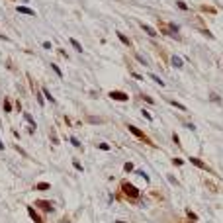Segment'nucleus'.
<instances>
[{
  "mask_svg": "<svg viewBox=\"0 0 223 223\" xmlns=\"http://www.w3.org/2000/svg\"><path fill=\"white\" fill-rule=\"evenodd\" d=\"M170 163L174 164V166H184V158H180V157H172V158H170Z\"/></svg>",
  "mask_w": 223,
  "mask_h": 223,
  "instance_id": "obj_23",
  "label": "nucleus"
},
{
  "mask_svg": "<svg viewBox=\"0 0 223 223\" xmlns=\"http://www.w3.org/2000/svg\"><path fill=\"white\" fill-rule=\"evenodd\" d=\"M210 100L215 102V104H221V98H219V94H215V92H210Z\"/></svg>",
  "mask_w": 223,
  "mask_h": 223,
  "instance_id": "obj_29",
  "label": "nucleus"
},
{
  "mask_svg": "<svg viewBox=\"0 0 223 223\" xmlns=\"http://www.w3.org/2000/svg\"><path fill=\"white\" fill-rule=\"evenodd\" d=\"M200 10H202V12H205V14H213V16L217 14V8H213V6H208V4L200 6Z\"/></svg>",
  "mask_w": 223,
  "mask_h": 223,
  "instance_id": "obj_16",
  "label": "nucleus"
},
{
  "mask_svg": "<svg viewBox=\"0 0 223 223\" xmlns=\"http://www.w3.org/2000/svg\"><path fill=\"white\" fill-rule=\"evenodd\" d=\"M190 223H196V221H190Z\"/></svg>",
  "mask_w": 223,
  "mask_h": 223,
  "instance_id": "obj_45",
  "label": "nucleus"
},
{
  "mask_svg": "<svg viewBox=\"0 0 223 223\" xmlns=\"http://www.w3.org/2000/svg\"><path fill=\"white\" fill-rule=\"evenodd\" d=\"M116 35H118V39L121 41V43H123L125 47H131V45H133V43H131V39H129V37H127L125 33H121V32H119V29H118V32H116Z\"/></svg>",
  "mask_w": 223,
  "mask_h": 223,
  "instance_id": "obj_9",
  "label": "nucleus"
},
{
  "mask_svg": "<svg viewBox=\"0 0 223 223\" xmlns=\"http://www.w3.org/2000/svg\"><path fill=\"white\" fill-rule=\"evenodd\" d=\"M119 188H121L123 200H127L129 203H135L139 200V190L129 182V180H121V182H119Z\"/></svg>",
  "mask_w": 223,
  "mask_h": 223,
  "instance_id": "obj_1",
  "label": "nucleus"
},
{
  "mask_svg": "<svg viewBox=\"0 0 223 223\" xmlns=\"http://www.w3.org/2000/svg\"><path fill=\"white\" fill-rule=\"evenodd\" d=\"M137 174H139V176H143L145 180H147V182H151V178L147 176V172H143V170H137Z\"/></svg>",
  "mask_w": 223,
  "mask_h": 223,
  "instance_id": "obj_37",
  "label": "nucleus"
},
{
  "mask_svg": "<svg viewBox=\"0 0 223 223\" xmlns=\"http://www.w3.org/2000/svg\"><path fill=\"white\" fill-rule=\"evenodd\" d=\"M20 14H27V16H35V10H32V8H27V6H18L16 8Z\"/></svg>",
  "mask_w": 223,
  "mask_h": 223,
  "instance_id": "obj_14",
  "label": "nucleus"
},
{
  "mask_svg": "<svg viewBox=\"0 0 223 223\" xmlns=\"http://www.w3.org/2000/svg\"><path fill=\"white\" fill-rule=\"evenodd\" d=\"M69 221H71V217H69V215H65V217H63V223H69Z\"/></svg>",
  "mask_w": 223,
  "mask_h": 223,
  "instance_id": "obj_43",
  "label": "nucleus"
},
{
  "mask_svg": "<svg viewBox=\"0 0 223 223\" xmlns=\"http://www.w3.org/2000/svg\"><path fill=\"white\" fill-rule=\"evenodd\" d=\"M186 127H188V129H192V131H196V125H194V123H190V121L186 123Z\"/></svg>",
  "mask_w": 223,
  "mask_h": 223,
  "instance_id": "obj_41",
  "label": "nucleus"
},
{
  "mask_svg": "<svg viewBox=\"0 0 223 223\" xmlns=\"http://www.w3.org/2000/svg\"><path fill=\"white\" fill-rule=\"evenodd\" d=\"M166 104H170V106H174V108H176V110L188 112V108H186V106H184V104H180V102H176V100H168V102H166Z\"/></svg>",
  "mask_w": 223,
  "mask_h": 223,
  "instance_id": "obj_15",
  "label": "nucleus"
},
{
  "mask_svg": "<svg viewBox=\"0 0 223 223\" xmlns=\"http://www.w3.org/2000/svg\"><path fill=\"white\" fill-rule=\"evenodd\" d=\"M72 166H74V168H76V170H79V172H82V170H84V166H82V164H80L79 161H76V158L72 161Z\"/></svg>",
  "mask_w": 223,
  "mask_h": 223,
  "instance_id": "obj_34",
  "label": "nucleus"
},
{
  "mask_svg": "<svg viewBox=\"0 0 223 223\" xmlns=\"http://www.w3.org/2000/svg\"><path fill=\"white\" fill-rule=\"evenodd\" d=\"M188 161H190V164H194V166H198L200 170H205V172H213V168H211V166H208V164L203 163V161H200L198 157H188Z\"/></svg>",
  "mask_w": 223,
  "mask_h": 223,
  "instance_id": "obj_5",
  "label": "nucleus"
},
{
  "mask_svg": "<svg viewBox=\"0 0 223 223\" xmlns=\"http://www.w3.org/2000/svg\"><path fill=\"white\" fill-rule=\"evenodd\" d=\"M51 69H53L55 72H57V76H59V79H63V72H61V69L57 67V63H51Z\"/></svg>",
  "mask_w": 223,
  "mask_h": 223,
  "instance_id": "obj_32",
  "label": "nucleus"
},
{
  "mask_svg": "<svg viewBox=\"0 0 223 223\" xmlns=\"http://www.w3.org/2000/svg\"><path fill=\"white\" fill-rule=\"evenodd\" d=\"M33 92H35V96H37V102H39V106L43 108V106H45V96H43V94H41V92L37 90V88H35Z\"/></svg>",
  "mask_w": 223,
  "mask_h": 223,
  "instance_id": "obj_21",
  "label": "nucleus"
},
{
  "mask_svg": "<svg viewBox=\"0 0 223 223\" xmlns=\"http://www.w3.org/2000/svg\"><path fill=\"white\" fill-rule=\"evenodd\" d=\"M69 43L72 45V49L79 53V55H82V53H84V47H82V45L79 43V39H72V37H71V39H69Z\"/></svg>",
  "mask_w": 223,
  "mask_h": 223,
  "instance_id": "obj_10",
  "label": "nucleus"
},
{
  "mask_svg": "<svg viewBox=\"0 0 223 223\" xmlns=\"http://www.w3.org/2000/svg\"><path fill=\"white\" fill-rule=\"evenodd\" d=\"M12 104H14V102L6 96V98H4V112H6V114H10V112L14 110V106H12Z\"/></svg>",
  "mask_w": 223,
  "mask_h": 223,
  "instance_id": "obj_17",
  "label": "nucleus"
},
{
  "mask_svg": "<svg viewBox=\"0 0 223 223\" xmlns=\"http://www.w3.org/2000/svg\"><path fill=\"white\" fill-rule=\"evenodd\" d=\"M98 149L100 151H110V145L108 143H98Z\"/></svg>",
  "mask_w": 223,
  "mask_h": 223,
  "instance_id": "obj_35",
  "label": "nucleus"
},
{
  "mask_svg": "<svg viewBox=\"0 0 223 223\" xmlns=\"http://www.w3.org/2000/svg\"><path fill=\"white\" fill-rule=\"evenodd\" d=\"M26 211L29 213V217H32V219H33L35 223H45V221H43V217L39 215V211L35 210L33 205H26Z\"/></svg>",
  "mask_w": 223,
  "mask_h": 223,
  "instance_id": "obj_6",
  "label": "nucleus"
},
{
  "mask_svg": "<svg viewBox=\"0 0 223 223\" xmlns=\"http://www.w3.org/2000/svg\"><path fill=\"white\" fill-rule=\"evenodd\" d=\"M41 92H43V96H45V98L49 100L51 104H57V100L53 98V94H51V92H49V88H45V86H41Z\"/></svg>",
  "mask_w": 223,
  "mask_h": 223,
  "instance_id": "obj_12",
  "label": "nucleus"
},
{
  "mask_svg": "<svg viewBox=\"0 0 223 223\" xmlns=\"http://www.w3.org/2000/svg\"><path fill=\"white\" fill-rule=\"evenodd\" d=\"M59 55L63 57V59H69V55H67V51H65V49H59Z\"/></svg>",
  "mask_w": 223,
  "mask_h": 223,
  "instance_id": "obj_38",
  "label": "nucleus"
},
{
  "mask_svg": "<svg viewBox=\"0 0 223 223\" xmlns=\"http://www.w3.org/2000/svg\"><path fill=\"white\" fill-rule=\"evenodd\" d=\"M172 143L176 145L178 149H182V143H180V137H178V133H176V131L172 133Z\"/></svg>",
  "mask_w": 223,
  "mask_h": 223,
  "instance_id": "obj_24",
  "label": "nucleus"
},
{
  "mask_svg": "<svg viewBox=\"0 0 223 223\" xmlns=\"http://www.w3.org/2000/svg\"><path fill=\"white\" fill-rule=\"evenodd\" d=\"M137 26L141 27V29H143V32L147 33V35H151V37H157V35H158V33H157V29H155L153 26H149V24H145V22H137Z\"/></svg>",
  "mask_w": 223,
  "mask_h": 223,
  "instance_id": "obj_7",
  "label": "nucleus"
},
{
  "mask_svg": "<svg viewBox=\"0 0 223 223\" xmlns=\"http://www.w3.org/2000/svg\"><path fill=\"white\" fill-rule=\"evenodd\" d=\"M170 65L174 67V69H182V67H184V61L180 59L178 55H172V57H170Z\"/></svg>",
  "mask_w": 223,
  "mask_h": 223,
  "instance_id": "obj_11",
  "label": "nucleus"
},
{
  "mask_svg": "<svg viewBox=\"0 0 223 223\" xmlns=\"http://www.w3.org/2000/svg\"><path fill=\"white\" fill-rule=\"evenodd\" d=\"M123 170L125 172H133V170H135V164H133L131 161H127V163L123 164Z\"/></svg>",
  "mask_w": 223,
  "mask_h": 223,
  "instance_id": "obj_25",
  "label": "nucleus"
},
{
  "mask_svg": "<svg viewBox=\"0 0 223 223\" xmlns=\"http://www.w3.org/2000/svg\"><path fill=\"white\" fill-rule=\"evenodd\" d=\"M43 49H51V41H43Z\"/></svg>",
  "mask_w": 223,
  "mask_h": 223,
  "instance_id": "obj_42",
  "label": "nucleus"
},
{
  "mask_svg": "<svg viewBox=\"0 0 223 223\" xmlns=\"http://www.w3.org/2000/svg\"><path fill=\"white\" fill-rule=\"evenodd\" d=\"M186 217H188V219H192V221H198V213H194L192 210H186Z\"/></svg>",
  "mask_w": 223,
  "mask_h": 223,
  "instance_id": "obj_30",
  "label": "nucleus"
},
{
  "mask_svg": "<svg viewBox=\"0 0 223 223\" xmlns=\"http://www.w3.org/2000/svg\"><path fill=\"white\" fill-rule=\"evenodd\" d=\"M133 57H135V59H137V61H139V63H141L143 67H149V61H147V59H143L141 55H137V53H133Z\"/></svg>",
  "mask_w": 223,
  "mask_h": 223,
  "instance_id": "obj_28",
  "label": "nucleus"
},
{
  "mask_svg": "<svg viewBox=\"0 0 223 223\" xmlns=\"http://www.w3.org/2000/svg\"><path fill=\"white\" fill-rule=\"evenodd\" d=\"M24 119L29 123V127H33V129H35V119L32 118V114H27V112H26V114H24Z\"/></svg>",
  "mask_w": 223,
  "mask_h": 223,
  "instance_id": "obj_22",
  "label": "nucleus"
},
{
  "mask_svg": "<svg viewBox=\"0 0 223 223\" xmlns=\"http://www.w3.org/2000/svg\"><path fill=\"white\" fill-rule=\"evenodd\" d=\"M33 208L37 211H43V213H53L55 211V203L49 202V200H37V202L33 203Z\"/></svg>",
  "mask_w": 223,
  "mask_h": 223,
  "instance_id": "obj_3",
  "label": "nucleus"
},
{
  "mask_svg": "<svg viewBox=\"0 0 223 223\" xmlns=\"http://www.w3.org/2000/svg\"><path fill=\"white\" fill-rule=\"evenodd\" d=\"M129 74H131V76H133L135 80H143V76H141L139 72H135V71H129Z\"/></svg>",
  "mask_w": 223,
  "mask_h": 223,
  "instance_id": "obj_36",
  "label": "nucleus"
},
{
  "mask_svg": "<svg viewBox=\"0 0 223 223\" xmlns=\"http://www.w3.org/2000/svg\"><path fill=\"white\" fill-rule=\"evenodd\" d=\"M112 100H116V102H129V94L123 90H112L110 94H108Z\"/></svg>",
  "mask_w": 223,
  "mask_h": 223,
  "instance_id": "obj_4",
  "label": "nucleus"
},
{
  "mask_svg": "<svg viewBox=\"0 0 223 223\" xmlns=\"http://www.w3.org/2000/svg\"><path fill=\"white\" fill-rule=\"evenodd\" d=\"M151 80H155V82H157V84L161 86V88H166V82H164V80L161 79L158 74H155V72H151Z\"/></svg>",
  "mask_w": 223,
  "mask_h": 223,
  "instance_id": "obj_13",
  "label": "nucleus"
},
{
  "mask_svg": "<svg viewBox=\"0 0 223 223\" xmlns=\"http://www.w3.org/2000/svg\"><path fill=\"white\" fill-rule=\"evenodd\" d=\"M125 127H127V131L131 133V135H135V137L141 141V143H145V145H149V147H153V149H158L157 145L153 143V139L151 137H147V133L143 131V129H139V127H135L133 123H125Z\"/></svg>",
  "mask_w": 223,
  "mask_h": 223,
  "instance_id": "obj_2",
  "label": "nucleus"
},
{
  "mask_svg": "<svg viewBox=\"0 0 223 223\" xmlns=\"http://www.w3.org/2000/svg\"><path fill=\"white\" fill-rule=\"evenodd\" d=\"M141 116H143V118L147 119V121H153V116L149 114V110H141Z\"/></svg>",
  "mask_w": 223,
  "mask_h": 223,
  "instance_id": "obj_33",
  "label": "nucleus"
},
{
  "mask_svg": "<svg viewBox=\"0 0 223 223\" xmlns=\"http://www.w3.org/2000/svg\"><path fill=\"white\" fill-rule=\"evenodd\" d=\"M157 26H158V32L163 33L164 37H172V39H174V35L170 33V29H168V26H166V24H164L163 20H158V22H157Z\"/></svg>",
  "mask_w": 223,
  "mask_h": 223,
  "instance_id": "obj_8",
  "label": "nucleus"
},
{
  "mask_svg": "<svg viewBox=\"0 0 223 223\" xmlns=\"http://www.w3.org/2000/svg\"><path fill=\"white\" fill-rule=\"evenodd\" d=\"M157 53H158V57H161V59H163L164 63L168 61V57H166V53H164V49H163V47H158V45H157Z\"/></svg>",
  "mask_w": 223,
  "mask_h": 223,
  "instance_id": "obj_26",
  "label": "nucleus"
},
{
  "mask_svg": "<svg viewBox=\"0 0 223 223\" xmlns=\"http://www.w3.org/2000/svg\"><path fill=\"white\" fill-rule=\"evenodd\" d=\"M176 6L180 8L182 12H188V10H190V8H188V4H186V2H182V0H176Z\"/></svg>",
  "mask_w": 223,
  "mask_h": 223,
  "instance_id": "obj_27",
  "label": "nucleus"
},
{
  "mask_svg": "<svg viewBox=\"0 0 223 223\" xmlns=\"http://www.w3.org/2000/svg\"><path fill=\"white\" fill-rule=\"evenodd\" d=\"M49 188H51V184H49V182H37V184H35V190H41V192L49 190Z\"/></svg>",
  "mask_w": 223,
  "mask_h": 223,
  "instance_id": "obj_20",
  "label": "nucleus"
},
{
  "mask_svg": "<svg viewBox=\"0 0 223 223\" xmlns=\"http://www.w3.org/2000/svg\"><path fill=\"white\" fill-rule=\"evenodd\" d=\"M69 141H71V143L74 145L76 149H82V143H80V141H79V139H76V137H72V135H71V139H69Z\"/></svg>",
  "mask_w": 223,
  "mask_h": 223,
  "instance_id": "obj_31",
  "label": "nucleus"
},
{
  "mask_svg": "<svg viewBox=\"0 0 223 223\" xmlns=\"http://www.w3.org/2000/svg\"><path fill=\"white\" fill-rule=\"evenodd\" d=\"M198 32L202 33V35H205L208 39H213V33H211L210 29H205V27H203V26H200V27H198Z\"/></svg>",
  "mask_w": 223,
  "mask_h": 223,
  "instance_id": "obj_19",
  "label": "nucleus"
},
{
  "mask_svg": "<svg viewBox=\"0 0 223 223\" xmlns=\"http://www.w3.org/2000/svg\"><path fill=\"white\" fill-rule=\"evenodd\" d=\"M51 143H53V145H59V137H55V135H51Z\"/></svg>",
  "mask_w": 223,
  "mask_h": 223,
  "instance_id": "obj_40",
  "label": "nucleus"
},
{
  "mask_svg": "<svg viewBox=\"0 0 223 223\" xmlns=\"http://www.w3.org/2000/svg\"><path fill=\"white\" fill-rule=\"evenodd\" d=\"M139 98L143 100V102H147V104H155V98H153V96H149V94H145V92H141V94H139Z\"/></svg>",
  "mask_w": 223,
  "mask_h": 223,
  "instance_id": "obj_18",
  "label": "nucleus"
},
{
  "mask_svg": "<svg viewBox=\"0 0 223 223\" xmlns=\"http://www.w3.org/2000/svg\"><path fill=\"white\" fill-rule=\"evenodd\" d=\"M4 149H6V147H4V143L0 141V151H4Z\"/></svg>",
  "mask_w": 223,
  "mask_h": 223,
  "instance_id": "obj_44",
  "label": "nucleus"
},
{
  "mask_svg": "<svg viewBox=\"0 0 223 223\" xmlns=\"http://www.w3.org/2000/svg\"><path fill=\"white\" fill-rule=\"evenodd\" d=\"M208 188H210L211 192H217V186H215V184H211V182H208Z\"/></svg>",
  "mask_w": 223,
  "mask_h": 223,
  "instance_id": "obj_39",
  "label": "nucleus"
}]
</instances>
